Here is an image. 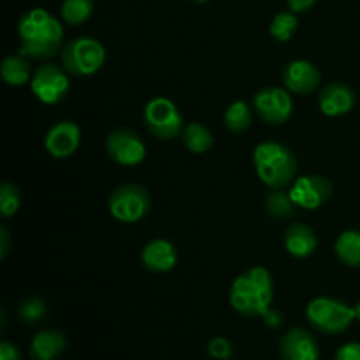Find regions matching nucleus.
I'll return each instance as SVG.
<instances>
[{"instance_id":"1","label":"nucleus","mask_w":360,"mask_h":360,"mask_svg":"<svg viewBox=\"0 0 360 360\" xmlns=\"http://www.w3.org/2000/svg\"><path fill=\"white\" fill-rule=\"evenodd\" d=\"M20 53L35 60L53 58L63 42L60 21L46 9H30L21 16L18 25Z\"/></svg>"},{"instance_id":"2","label":"nucleus","mask_w":360,"mask_h":360,"mask_svg":"<svg viewBox=\"0 0 360 360\" xmlns=\"http://www.w3.org/2000/svg\"><path fill=\"white\" fill-rule=\"evenodd\" d=\"M231 306L246 319H264L273 304V278L266 267H252L234 280Z\"/></svg>"},{"instance_id":"3","label":"nucleus","mask_w":360,"mask_h":360,"mask_svg":"<svg viewBox=\"0 0 360 360\" xmlns=\"http://www.w3.org/2000/svg\"><path fill=\"white\" fill-rule=\"evenodd\" d=\"M253 164L260 181L273 190L288 186L297 174V158L294 151L274 141H266L255 148Z\"/></svg>"},{"instance_id":"4","label":"nucleus","mask_w":360,"mask_h":360,"mask_svg":"<svg viewBox=\"0 0 360 360\" xmlns=\"http://www.w3.org/2000/svg\"><path fill=\"white\" fill-rule=\"evenodd\" d=\"M306 319L315 329L323 334H341L352 326L355 316V308L347 302L334 297H316L306 306Z\"/></svg>"},{"instance_id":"5","label":"nucleus","mask_w":360,"mask_h":360,"mask_svg":"<svg viewBox=\"0 0 360 360\" xmlns=\"http://www.w3.org/2000/svg\"><path fill=\"white\" fill-rule=\"evenodd\" d=\"M104 62V46L94 37H76L62 48V65L72 76H94Z\"/></svg>"},{"instance_id":"6","label":"nucleus","mask_w":360,"mask_h":360,"mask_svg":"<svg viewBox=\"0 0 360 360\" xmlns=\"http://www.w3.org/2000/svg\"><path fill=\"white\" fill-rule=\"evenodd\" d=\"M109 213L122 224H136L151 210V197L144 186L136 183L120 185L109 193Z\"/></svg>"},{"instance_id":"7","label":"nucleus","mask_w":360,"mask_h":360,"mask_svg":"<svg viewBox=\"0 0 360 360\" xmlns=\"http://www.w3.org/2000/svg\"><path fill=\"white\" fill-rule=\"evenodd\" d=\"M143 120L150 134L160 141H171L181 136L183 115L178 105L165 97H155L144 105Z\"/></svg>"},{"instance_id":"8","label":"nucleus","mask_w":360,"mask_h":360,"mask_svg":"<svg viewBox=\"0 0 360 360\" xmlns=\"http://www.w3.org/2000/svg\"><path fill=\"white\" fill-rule=\"evenodd\" d=\"M67 70L56 67L55 63H44L37 67L30 81L32 94L39 102L46 105L60 104L70 90V81Z\"/></svg>"},{"instance_id":"9","label":"nucleus","mask_w":360,"mask_h":360,"mask_svg":"<svg viewBox=\"0 0 360 360\" xmlns=\"http://www.w3.org/2000/svg\"><path fill=\"white\" fill-rule=\"evenodd\" d=\"M253 109L260 116V120L269 125H283L290 120L292 111H294V101L290 97V91L285 88L267 86L255 94Z\"/></svg>"},{"instance_id":"10","label":"nucleus","mask_w":360,"mask_h":360,"mask_svg":"<svg viewBox=\"0 0 360 360\" xmlns=\"http://www.w3.org/2000/svg\"><path fill=\"white\" fill-rule=\"evenodd\" d=\"M109 158L123 167H134L146 157V144L130 129H116L105 139Z\"/></svg>"},{"instance_id":"11","label":"nucleus","mask_w":360,"mask_h":360,"mask_svg":"<svg viewBox=\"0 0 360 360\" xmlns=\"http://www.w3.org/2000/svg\"><path fill=\"white\" fill-rule=\"evenodd\" d=\"M290 197L295 206L302 210H319L322 204L329 200L333 193V185L323 176H302L295 179L290 188Z\"/></svg>"},{"instance_id":"12","label":"nucleus","mask_w":360,"mask_h":360,"mask_svg":"<svg viewBox=\"0 0 360 360\" xmlns=\"http://www.w3.org/2000/svg\"><path fill=\"white\" fill-rule=\"evenodd\" d=\"M278 348L283 360H320V347L315 336L301 327L287 330Z\"/></svg>"},{"instance_id":"13","label":"nucleus","mask_w":360,"mask_h":360,"mask_svg":"<svg viewBox=\"0 0 360 360\" xmlns=\"http://www.w3.org/2000/svg\"><path fill=\"white\" fill-rule=\"evenodd\" d=\"M281 79L290 94L308 95L316 90L322 76L320 70L308 60H294L283 69Z\"/></svg>"},{"instance_id":"14","label":"nucleus","mask_w":360,"mask_h":360,"mask_svg":"<svg viewBox=\"0 0 360 360\" xmlns=\"http://www.w3.org/2000/svg\"><path fill=\"white\" fill-rule=\"evenodd\" d=\"M81 143V129L74 122H58L46 134L44 146L51 157L67 158L76 153Z\"/></svg>"},{"instance_id":"15","label":"nucleus","mask_w":360,"mask_h":360,"mask_svg":"<svg viewBox=\"0 0 360 360\" xmlns=\"http://www.w3.org/2000/svg\"><path fill=\"white\" fill-rule=\"evenodd\" d=\"M320 111L326 116L336 118L350 112L355 105V94L343 83H329L319 95Z\"/></svg>"},{"instance_id":"16","label":"nucleus","mask_w":360,"mask_h":360,"mask_svg":"<svg viewBox=\"0 0 360 360\" xmlns=\"http://www.w3.org/2000/svg\"><path fill=\"white\" fill-rule=\"evenodd\" d=\"M141 262L151 273H167L178 262V252L167 239H153L141 252Z\"/></svg>"},{"instance_id":"17","label":"nucleus","mask_w":360,"mask_h":360,"mask_svg":"<svg viewBox=\"0 0 360 360\" xmlns=\"http://www.w3.org/2000/svg\"><path fill=\"white\" fill-rule=\"evenodd\" d=\"M285 248L295 259H306L316 250V236L309 225L295 221L285 232Z\"/></svg>"},{"instance_id":"18","label":"nucleus","mask_w":360,"mask_h":360,"mask_svg":"<svg viewBox=\"0 0 360 360\" xmlns=\"http://www.w3.org/2000/svg\"><path fill=\"white\" fill-rule=\"evenodd\" d=\"M67 340L60 330H39L30 341V357L34 360H55L63 354Z\"/></svg>"},{"instance_id":"19","label":"nucleus","mask_w":360,"mask_h":360,"mask_svg":"<svg viewBox=\"0 0 360 360\" xmlns=\"http://www.w3.org/2000/svg\"><path fill=\"white\" fill-rule=\"evenodd\" d=\"M0 74H2V79L9 86H23L30 79V60H28V56L21 55V53L6 56L2 62V67H0Z\"/></svg>"},{"instance_id":"20","label":"nucleus","mask_w":360,"mask_h":360,"mask_svg":"<svg viewBox=\"0 0 360 360\" xmlns=\"http://www.w3.org/2000/svg\"><path fill=\"white\" fill-rule=\"evenodd\" d=\"M336 257L350 267H360V231H345L334 245Z\"/></svg>"},{"instance_id":"21","label":"nucleus","mask_w":360,"mask_h":360,"mask_svg":"<svg viewBox=\"0 0 360 360\" xmlns=\"http://www.w3.org/2000/svg\"><path fill=\"white\" fill-rule=\"evenodd\" d=\"M183 143H185L186 150L192 151V153H206V151L211 150L214 139L211 130L207 129L202 123H188L183 130Z\"/></svg>"},{"instance_id":"22","label":"nucleus","mask_w":360,"mask_h":360,"mask_svg":"<svg viewBox=\"0 0 360 360\" xmlns=\"http://www.w3.org/2000/svg\"><path fill=\"white\" fill-rule=\"evenodd\" d=\"M224 122L232 132H245L252 125V108L243 101L232 102L225 111Z\"/></svg>"},{"instance_id":"23","label":"nucleus","mask_w":360,"mask_h":360,"mask_svg":"<svg viewBox=\"0 0 360 360\" xmlns=\"http://www.w3.org/2000/svg\"><path fill=\"white\" fill-rule=\"evenodd\" d=\"M295 202L292 200L290 193H285L281 190H274L266 197V211L274 220H283L294 214Z\"/></svg>"},{"instance_id":"24","label":"nucleus","mask_w":360,"mask_h":360,"mask_svg":"<svg viewBox=\"0 0 360 360\" xmlns=\"http://www.w3.org/2000/svg\"><path fill=\"white\" fill-rule=\"evenodd\" d=\"M94 13V0H63L62 18L65 23L83 25Z\"/></svg>"},{"instance_id":"25","label":"nucleus","mask_w":360,"mask_h":360,"mask_svg":"<svg viewBox=\"0 0 360 360\" xmlns=\"http://www.w3.org/2000/svg\"><path fill=\"white\" fill-rule=\"evenodd\" d=\"M297 18H295V13H278L276 16L273 18L269 25V32L276 41L287 42L290 41L292 35L297 30Z\"/></svg>"},{"instance_id":"26","label":"nucleus","mask_w":360,"mask_h":360,"mask_svg":"<svg viewBox=\"0 0 360 360\" xmlns=\"http://www.w3.org/2000/svg\"><path fill=\"white\" fill-rule=\"evenodd\" d=\"M21 206V197L16 186L13 183L6 181L0 186V214L4 218H9L18 213Z\"/></svg>"},{"instance_id":"27","label":"nucleus","mask_w":360,"mask_h":360,"mask_svg":"<svg viewBox=\"0 0 360 360\" xmlns=\"http://www.w3.org/2000/svg\"><path fill=\"white\" fill-rule=\"evenodd\" d=\"M46 311H48V308H46V302L41 301V299H35V297L25 299V301L20 304V309H18V313H20V319L23 320L25 323L41 322V320L46 316Z\"/></svg>"},{"instance_id":"28","label":"nucleus","mask_w":360,"mask_h":360,"mask_svg":"<svg viewBox=\"0 0 360 360\" xmlns=\"http://www.w3.org/2000/svg\"><path fill=\"white\" fill-rule=\"evenodd\" d=\"M207 354L211 359L214 360H229L234 355V348H232L231 341L225 340V338H213V340L207 343Z\"/></svg>"},{"instance_id":"29","label":"nucleus","mask_w":360,"mask_h":360,"mask_svg":"<svg viewBox=\"0 0 360 360\" xmlns=\"http://www.w3.org/2000/svg\"><path fill=\"white\" fill-rule=\"evenodd\" d=\"M333 360H360V343L357 341L345 343L343 347L338 348Z\"/></svg>"},{"instance_id":"30","label":"nucleus","mask_w":360,"mask_h":360,"mask_svg":"<svg viewBox=\"0 0 360 360\" xmlns=\"http://www.w3.org/2000/svg\"><path fill=\"white\" fill-rule=\"evenodd\" d=\"M0 360H21V354L13 343L2 341L0 343Z\"/></svg>"},{"instance_id":"31","label":"nucleus","mask_w":360,"mask_h":360,"mask_svg":"<svg viewBox=\"0 0 360 360\" xmlns=\"http://www.w3.org/2000/svg\"><path fill=\"white\" fill-rule=\"evenodd\" d=\"M315 2H316V0H287L288 9H290L292 13H295V14L306 13V11H309L313 6H315Z\"/></svg>"},{"instance_id":"32","label":"nucleus","mask_w":360,"mask_h":360,"mask_svg":"<svg viewBox=\"0 0 360 360\" xmlns=\"http://www.w3.org/2000/svg\"><path fill=\"white\" fill-rule=\"evenodd\" d=\"M9 248H11V236L9 232H7V229L0 227V257L2 259H6L7 253H9Z\"/></svg>"},{"instance_id":"33","label":"nucleus","mask_w":360,"mask_h":360,"mask_svg":"<svg viewBox=\"0 0 360 360\" xmlns=\"http://www.w3.org/2000/svg\"><path fill=\"white\" fill-rule=\"evenodd\" d=\"M264 322H266V326L276 329V327H280L281 323H283V316H281L278 311H274V309H269V311L264 315Z\"/></svg>"},{"instance_id":"34","label":"nucleus","mask_w":360,"mask_h":360,"mask_svg":"<svg viewBox=\"0 0 360 360\" xmlns=\"http://www.w3.org/2000/svg\"><path fill=\"white\" fill-rule=\"evenodd\" d=\"M354 308H355V316H357V320H360V301L354 306Z\"/></svg>"},{"instance_id":"35","label":"nucleus","mask_w":360,"mask_h":360,"mask_svg":"<svg viewBox=\"0 0 360 360\" xmlns=\"http://www.w3.org/2000/svg\"><path fill=\"white\" fill-rule=\"evenodd\" d=\"M192 2H195V4H206V2H210V0H192Z\"/></svg>"}]
</instances>
